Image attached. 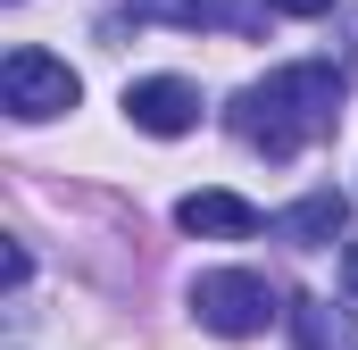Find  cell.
<instances>
[{
	"instance_id": "obj_1",
	"label": "cell",
	"mask_w": 358,
	"mask_h": 350,
	"mask_svg": "<svg viewBox=\"0 0 358 350\" xmlns=\"http://www.w3.org/2000/svg\"><path fill=\"white\" fill-rule=\"evenodd\" d=\"M342 125V67L325 59H300V67H275L267 84H250L234 100V134L267 159H300L308 142H325Z\"/></svg>"
},
{
	"instance_id": "obj_2",
	"label": "cell",
	"mask_w": 358,
	"mask_h": 350,
	"mask_svg": "<svg viewBox=\"0 0 358 350\" xmlns=\"http://www.w3.org/2000/svg\"><path fill=\"white\" fill-rule=\"evenodd\" d=\"M192 317H200L208 334H225V342H250V334H267L283 309H275L267 275H250V267H208V275L192 284Z\"/></svg>"
},
{
	"instance_id": "obj_3",
	"label": "cell",
	"mask_w": 358,
	"mask_h": 350,
	"mask_svg": "<svg viewBox=\"0 0 358 350\" xmlns=\"http://www.w3.org/2000/svg\"><path fill=\"white\" fill-rule=\"evenodd\" d=\"M0 100H8V117H67L76 100H84V84H76V67L67 59H50V50H8V67H0Z\"/></svg>"
},
{
	"instance_id": "obj_4",
	"label": "cell",
	"mask_w": 358,
	"mask_h": 350,
	"mask_svg": "<svg viewBox=\"0 0 358 350\" xmlns=\"http://www.w3.org/2000/svg\"><path fill=\"white\" fill-rule=\"evenodd\" d=\"M125 117H134L142 134L176 142V134L200 125V84H183V76H142V84H125Z\"/></svg>"
},
{
	"instance_id": "obj_5",
	"label": "cell",
	"mask_w": 358,
	"mask_h": 350,
	"mask_svg": "<svg viewBox=\"0 0 358 350\" xmlns=\"http://www.w3.org/2000/svg\"><path fill=\"white\" fill-rule=\"evenodd\" d=\"M176 225L183 234H208V242H242V234H259V209H250L242 192H183Z\"/></svg>"
},
{
	"instance_id": "obj_6",
	"label": "cell",
	"mask_w": 358,
	"mask_h": 350,
	"mask_svg": "<svg viewBox=\"0 0 358 350\" xmlns=\"http://www.w3.org/2000/svg\"><path fill=\"white\" fill-rule=\"evenodd\" d=\"M342 217H350V200H342V192H308V200H292V209L275 217V234H283V242H300V251H317V242H334V234H342Z\"/></svg>"
},
{
	"instance_id": "obj_7",
	"label": "cell",
	"mask_w": 358,
	"mask_h": 350,
	"mask_svg": "<svg viewBox=\"0 0 358 350\" xmlns=\"http://www.w3.org/2000/svg\"><path fill=\"white\" fill-rule=\"evenodd\" d=\"M292 326H300V350H334V334H325V309H317V300H300V309H292Z\"/></svg>"
},
{
	"instance_id": "obj_8",
	"label": "cell",
	"mask_w": 358,
	"mask_h": 350,
	"mask_svg": "<svg viewBox=\"0 0 358 350\" xmlns=\"http://www.w3.org/2000/svg\"><path fill=\"white\" fill-rule=\"evenodd\" d=\"M267 8H283V17H325L334 0H267Z\"/></svg>"
},
{
	"instance_id": "obj_9",
	"label": "cell",
	"mask_w": 358,
	"mask_h": 350,
	"mask_svg": "<svg viewBox=\"0 0 358 350\" xmlns=\"http://www.w3.org/2000/svg\"><path fill=\"white\" fill-rule=\"evenodd\" d=\"M342 284H350V300H358V242L342 251Z\"/></svg>"
}]
</instances>
